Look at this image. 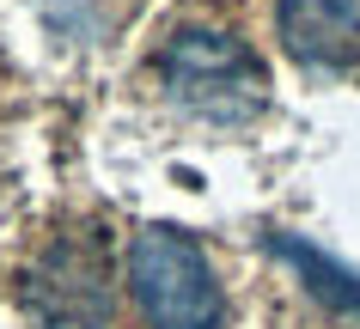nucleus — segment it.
<instances>
[{
  "instance_id": "nucleus-1",
  "label": "nucleus",
  "mask_w": 360,
  "mask_h": 329,
  "mask_svg": "<svg viewBox=\"0 0 360 329\" xmlns=\"http://www.w3.org/2000/svg\"><path fill=\"white\" fill-rule=\"evenodd\" d=\"M159 79L171 104L202 122H250L269 98L263 55L220 25H184L159 49Z\"/></svg>"
},
{
  "instance_id": "nucleus-2",
  "label": "nucleus",
  "mask_w": 360,
  "mask_h": 329,
  "mask_svg": "<svg viewBox=\"0 0 360 329\" xmlns=\"http://www.w3.org/2000/svg\"><path fill=\"white\" fill-rule=\"evenodd\" d=\"M129 293L147 329H220L226 317L220 274L177 226H141L129 238Z\"/></svg>"
},
{
  "instance_id": "nucleus-3",
  "label": "nucleus",
  "mask_w": 360,
  "mask_h": 329,
  "mask_svg": "<svg viewBox=\"0 0 360 329\" xmlns=\"http://www.w3.org/2000/svg\"><path fill=\"white\" fill-rule=\"evenodd\" d=\"M25 305L43 329H104L110 323V287L98 256L74 238H61L25 281Z\"/></svg>"
},
{
  "instance_id": "nucleus-4",
  "label": "nucleus",
  "mask_w": 360,
  "mask_h": 329,
  "mask_svg": "<svg viewBox=\"0 0 360 329\" xmlns=\"http://www.w3.org/2000/svg\"><path fill=\"white\" fill-rule=\"evenodd\" d=\"M275 31L305 67L360 61V6L354 0H275Z\"/></svg>"
},
{
  "instance_id": "nucleus-5",
  "label": "nucleus",
  "mask_w": 360,
  "mask_h": 329,
  "mask_svg": "<svg viewBox=\"0 0 360 329\" xmlns=\"http://www.w3.org/2000/svg\"><path fill=\"white\" fill-rule=\"evenodd\" d=\"M269 244H275V256H287V262L300 269L305 293H311L330 317H342V323L360 329V269H348V262H336V256H323L318 244H305V238H293V232H275Z\"/></svg>"
}]
</instances>
